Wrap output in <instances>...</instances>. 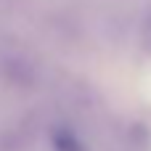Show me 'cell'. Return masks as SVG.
<instances>
[{"label": "cell", "instance_id": "6da1fadb", "mask_svg": "<svg viewBox=\"0 0 151 151\" xmlns=\"http://www.w3.org/2000/svg\"><path fill=\"white\" fill-rule=\"evenodd\" d=\"M53 146H56V151H85V146H82L69 130L56 133V135H53Z\"/></svg>", "mask_w": 151, "mask_h": 151}]
</instances>
